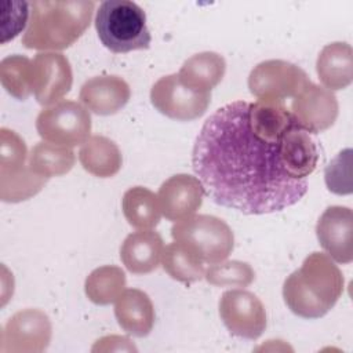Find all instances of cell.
I'll return each mask as SVG.
<instances>
[{
  "instance_id": "f546056e",
  "label": "cell",
  "mask_w": 353,
  "mask_h": 353,
  "mask_svg": "<svg viewBox=\"0 0 353 353\" xmlns=\"http://www.w3.org/2000/svg\"><path fill=\"white\" fill-rule=\"evenodd\" d=\"M3 6V4H1ZM30 3L28 1H11V11H7L3 6L1 11V44L17 37L23 30L28 17L30 14Z\"/></svg>"
},
{
  "instance_id": "83f0119b",
  "label": "cell",
  "mask_w": 353,
  "mask_h": 353,
  "mask_svg": "<svg viewBox=\"0 0 353 353\" xmlns=\"http://www.w3.org/2000/svg\"><path fill=\"white\" fill-rule=\"evenodd\" d=\"M204 277L210 284L218 287H247L254 281L255 273L247 262L222 261L210 265Z\"/></svg>"
},
{
  "instance_id": "603a6c76",
  "label": "cell",
  "mask_w": 353,
  "mask_h": 353,
  "mask_svg": "<svg viewBox=\"0 0 353 353\" xmlns=\"http://www.w3.org/2000/svg\"><path fill=\"white\" fill-rule=\"evenodd\" d=\"M74 161L76 157L70 148L41 141L32 148L28 165L36 175L48 179L68 174L73 168Z\"/></svg>"
},
{
  "instance_id": "7402d4cb",
  "label": "cell",
  "mask_w": 353,
  "mask_h": 353,
  "mask_svg": "<svg viewBox=\"0 0 353 353\" xmlns=\"http://www.w3.org/2000/svg\"><path fill=\"white\" fill-rule=\"evenodd\" d=\"M121 208L127 222L141 230L153 229L161 218L157 194L143 186L130 188L123 194Z\"/></svg>"
},
{
  "instance_id": "f1b7e54d",
  "label": "cell",
  "mask_w": 353,
  "mask_h": 353,
  "mask_svg": "<svg viewBox=\"0 0 353 353\" xmlns=\"http://www.w3.org/2000/svg\"><path fill=\"white\" fill-rule=\"evenodd\" d=\"M352 149H345L325 167L327 188L335 194L352 193Z\"/></svg>"
},
{
  "instance_id": "8fae6325",
  "label": "cell",
  "mask_w": 353,
  "mask_h": 353,
  "mask_svg": "<svg viewBox=\"0 0 353 353\" xmlns=\"http://www.w3.org/2000/svg\"><path fill=\"white\" fill-rule=\"evenodd\" d=\"M51 339V321L39 309L17 312L1 332V352H43Z\"/></svg>"
},
{
  "instance_id": "ffe728a7",
  "label": "cell",
  "mask_w": 353,
  "mask_h": 353,
  "mask_svg": "<svg viewBox=\"0 0 353 353\" xmlns=\"http://www.w3.org/2000/svg\"><path fill=\"white\" fill-rule=\"evenodd\" d=\"M225 72V58L218 52L204 51L188 58L176 74L186 87L200 92H211L221 83Z\"/></svg>"
},
{
  "instance_id": "7c38bea8",
  "label": "cell",
  "mask_w": 353,
  "mask_h": 353,
  "mask_svg": "<svg viewBox=\"0 0 353 353\" xmlns=\"http://www.w3.org/2000/svg\"><path fill=\"white\" fill-rule=\"evenodd\" d=\"M338 109L335 94L314 83H310L294 97L291 103L292 114L310 134L328 130L338 117Z\"/></svg>"
},
{
  "instance_id": "4fadbf2b",
  "label": "cell",
  "mask_w": 353,
  "mask_h": 353,
  "mask_svg": "<svg viewBox=\"0 0 353 353\" xmlns=\"http://www.w3.org/2000/svg\"><path fill=\"white\" fill-rule=\"evenodd\" d=\"M353 212L349 207L331 205L325 208L316 225V234L327 255L338 263H350Z\"/></svg>"
},
{
  "instance_id": "9a60e30c",
  "label": "cell",
  "mask_w": 353,
  "mask_h": 353,
  "mask_svg": "<svg viewBox=\"0 0 353 353\" xmlns=\"http://www.w3.org/2000/svg\"><path fill=\"white\" fill-rule=\"evenodd\" d=\"M131 97L130 85L114 74L95 76L87 80L80 90V101L84 106L101 116L117 113L127 105Z\"/></svg>"
},
{
  "instance_id": "d6986e66",
  "label": "cell",
  "mask_w": 353,
  "mask_h": 353,
  "mask_svg": "<svg viewBox=\"0 0 353 353\" xmlns=\"http://www.w3.org/2000/svg\"><path fill=\"white\" fill-rule=\"evenodd\" d=\"M316 70L320 81L328 90H343L353 80V50L350 44L335 41L327 44L319 54Z\"/></svg>"
},
{
  "instance_id": "3957f363",
  "label": "cell",
  "mask_w": 353,
  "mask_h": 353,
  "mask_svg": "<svg viewBox=\"0 0 353 353\" xmlns=\"http://www.w3.org/2000/svg\"><path fill=\"white\" fill-rule=\"evenodd\" d=\"M95 3L87 0H36L22 44L30 50L61 51L70 47L91 23Z\"/></svg>"
},
{
  "instance_id": "5bb4252c",
  "label": "cell",
  "mask_w": 353,
  "mask_h": 353,
  "mask_svg": "<svg viewBox=\"0 0 353 353\" xmlns=\"http://www.w3.org/2000/svg\"><path fill=\"white\" fill-rule=\"evenodd\" d=\"M161 214L170 221L194 215L204 199L201 181L189 174H176L161 183L157 193Z\"/></svg>"
},
{
  "instance_id": "d4e9b609",
  "label": "cell",
  "mask_w": 353,
  "mask_h": 353,
  "mask_svg": "<svg viewBox=\"0 0 353 353\" xmlns=\"http://www.w3.org/2000/svg\"><path fill=\"white\" fill-rule=\"evenodd\" d=\"M125 274L121 268L105 265L94 269L84 283L85 295L95 305H109L116 302L124 291Z\"/></svg>"
},
{
  "instance_id": "52a82bcc",
  "label": "cell",
  "mask_w": 353,
  "mask_h": 353,
  "mask_svg": "<svg viewBox=\"0 0 353 353\" xmlns=\"http://www.w3.org/2000/svg\"><path fill=\"white\" fill-rule=\"evenodd\" d=\"M310 83L305 70L283 59L263 61L248 76L250 92L263 101L284 102L296 97Z\"/></svg>"
},
{
  "instance_id": "cb8c5ba5",
  "label": "cell",
  "mask_w": 353,
  "mask_h": 353,
  "mask_svg": "<svg viewBox=\"0 0 353 353\" xmlns=\"http://www.w3.org/2000/svg\"><path fill=\"white\" fill-rule=\"evenodd\" d=\"M47 179L36 175L29 165L0 167V197L7 203L26 200L41 190Z\"/></svg>"
},
{
  "instance_id": "4316f807",
  "label": "cell",
  "mask_w": 353,
  "mask_h": 353,
  "mask_svg": "<svg viewBox=\"0 0 353 353\" xmlns=\"http://www.w3.org/2000/svg\"><path fill=\"white\" fill-rule=\"evenodd\" d=\"M0 80L6 91L19 101L32 94V61L19 54L8 55L0 62Z\"/></svg>"
},
{
  "instance_id": "9c48e42d",
  "label": "cell",
  "mask_w": 353,
  "mask_h": 353,
  "mask_svg": "<svg viewBox=\"0 0 353 353\" xmlns=\"http://www.w3.org/2000/svg\"><path fill=\"white\" fill-rule=\"evenodd\" d=\"M219 316L230 334L256 339L266 328V310L261 299L245 290L225 291L219 299Z\"/></svg>"
},
{
  "instance_id": "7a4b0ae2",
  "label": "cell",
  "mask_w": 353,
  "mask_h": 353,
  "mask_svg": "<svg viewBox=\"0 0 353 353\" xmlns=\"http://www.w3.org/2000/svg\"><path fill=\"white\" fill-rule=\"evenodd\" d=\"M343 292V276L335 262L324 252H312L301 268L283 284V298L288 309L303 319L327 314Z\"/></svg>"
},
{
  "instance_id": "484cf974",
  "label": "cell",
  "mask_w": 353,
  "mask_h": 353,
  "mask_svg": "<svg viewBox=\"0 0 353 353\" xmlns=\"http://www.w3.org/2000/svg\"><path fill=\"white\" fill-rule=\"evenodd\" d=\"M161 263L164 272L181 283H194L205 274V263L176 241L164 248Z\"/></svg>"
},
{
  "instance_id": "5b68a950",
  "label": "cell",
  "mask_w": 353,
  "mask_h": 353,
  "mask_svg": "<svg viewBox=\"0 0 353 353\" xmlns=\"http://www.w3.org/2000/svg\"><path fill=\"white\" fill-rule=\"evenodd\" d=\"M174 241L181 243L201 262L212 265L225 261L234 245L229 225L214 215L200 214L176 221L171 228Z\"/></svg>"
},
{
  "instance_id": "e0dca14e",
  "label": "cell",
  "mask_w": 353,
  "mask_h": 353,
  "mask_svg": "<svg viewBox=\"0 0 353 353\" xmlns=\"http://www.w3.org/2000/svg\"><path fill=\"white\" fill-rule=\"evenodd\" d=\"M163 251V239L157 232L139 229L124 239L120 247V259L128 272L146 274L160 265Z\"/></svg>"
},
{
  "instance_id": "277c9868",
  "label": "cell",
  "mask_w": 353,
  "mask_h": 353,
  "mask_svg": "<svg viewBox=\"0 0 353 353\" xmlns=\"http://www.w3.org/2000/svg\"><path fill=\"white\" fill-rule=\"evenodd\" d=\"M95 29L101 43L117 54L146 50L152 40L145 11L130 0L101 3L95 15Z\"/></svg>"
},
{
  "instance_id": "8992f818",
  "label": "cell",
  "mask_w": 353,
  "mask_h": 353,
  "mask_svg": "<svg viewBox=\"0 0 353 353\" xmlns=\"http://www.w3.org/2000/svg\"><path fill=\"white\" fill-rule=\"evenodd\" d=\"M36 130L46 142L73 148L90 138L91 114L76 101H59L39 113Z\"/></svg>"
},
{
  "instance_id": "44dd1931",
  "label": "cell",
  "mask_w": 353,
  "mask_h": 353,
  "mask_svg": "<svg viewBox=\"0 0 353 353\" xmlns=\"http://www.w3.org/2000/svg\"><path fill=\"white\" fill-rule=\"evenodd\" d=\"M79 160L87 172L99 178L113 176L123 163L119 146L102 135H92L81 145Z\"/></svg>"
},
{
  "instance_id": "ac0fdd59",
  "label": "cell",
  "mask_w": 353,
  "mask_h": 353,
  "mask_svg": "<svg viewBox=\"0 0 353 353\" xmlns=\"http://www.w3.org/2000/svg\"><path fill=\"white\" fill-rule=\"evenodd\" d=\"M119 325L130 335L146 336L154 324V307L149 295L138 288L124 290L114 305Z\"/></svg>"
},
{
  "instance_id": "30bf717a",
  "label": "cell",
  "mask_w": 353,
  "mask_h": 353,
  "mask_svg": "<svg viewBox=\"0 0 353 353\" xmlns=\"http://www.w3.org/2000/svg\"><path fill=\"white\" fill-rule=\"evenodd\" d=\"M69 59L61 52H39L32 59V92L43 106H51L72 88Z\"/></svg>"
},
{
  "instance_id": "6da1fadb",
  "label": "cell",
  "mask_w": 353,
  "mask_h": 353,
  "mask_svg": "<svg viewBox=\"0 0 353 353\" xmlns=\"http://www.w3.org/2000/svg\"><path fill=\"white\" fill-rule=\"evenodd\" d=\"M280 143L256 134L248 123V102L234 101L203 124L193 146V170L219 205L254 215L281 211L305 196L307 179L288 174Z\"/></svg>"
},
{
  "instance_id": "2e32d148",
  "label": "cell",
  "mask_w": 353,
  "mask_h": 353,
  "mask_svg": "<svg viewBox=\"0 0 353 353\" xmlns=\"http://www.w3.org/2000/svg\"><path fill=\"white\" fill-rule=\"evenodd\" d=\"M280 156L291 176L295 179H307L317 165L320 152L313 134L301 124H296L281 138Z\"/></svg>"
},
{
  "instance_id": "ba28073f",
  "label": "cell",
  "mask_w": 353,
  "mask_h": 353,
  "mask_svg": "<svg viewBox=\"0 0 353 353\" xmlns=\"http://www.w3.org/2000/svg\"><path fill=\"white\" fill-rule=\"evenodd\" d=\"M150 102L170 119L190 121L205 113L211 102V92H200L186 87L174 73L160 77L152 85Z\"/></svg>"
}]
</instances>
